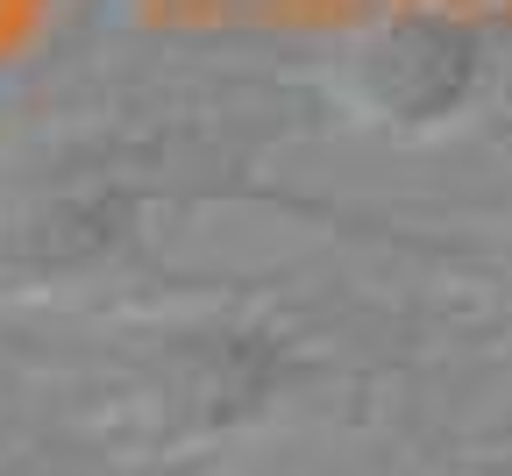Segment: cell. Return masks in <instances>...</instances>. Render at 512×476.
Masks as SVG:
<instances>
[{"mask_svg": "<svg viewBox=\"0 0 512 476\" xmlns=\"http://www.w3.org/2000/svg\"><path fill=\"white\" fill-rule=\"evenodd\" d=\"M328 384V356L264 313L164 320L128 356L121 434L143 455H192L264 427Z\"/></svg>", "mask_w": 512, "mask_h": 476, "instance_id": "cell-1", "label": "cell"}, {"mask_svg": "<svg viewBox=\"0 0 512 476\" xmlns=\"http://www.w3.org/2000/svg\"><path fill=\"white\" fill-rule=\"evenodd\" d=\"M157 207L150 178H121V171H86L64 178L43 199L15 214L8 228V263L22 278H93L114 256H128V242L143 235V214Z\"/></svg>", "mask_w": 512, "mask_h": 476, "instance_id": "cell-3", "label": "cell"}, {"mask_svg": "<svg viewBox=\"0 0 512 476\" xmlns=\"http://www.w3.org/2000/svg\"><path fill=\"white\" fill-rule=\"evenodd\" d=\"M463 476H512V469H463Z\"/></svg>", "mask_w": 512, "mask_h": 476, "instance_id": "cell-5", "label": "cell"}, {"mask_svg": "<svg viewBox=\"0 0 512 476\" xmlns=\"http://www.w3.org/2000/svg\"><path fill=\"white\" fill-rule=\"evenodd\" d=\"M484 86V36L463 15H384L342 50V100L384 128H441Z\"/></svg>", "mask_w": 512, "mask_h": 476, "instance_id": "cell-2", "label": "cell"}, {"mask_svg": "<svg viewBox=\"0 0 512 476\" xmlns=\"http://www.w3.org/2000/svg\"><path fill=\"white\" fill-rule=\"evenodd\" d=\"M392 242H406V249H420V256H441V263L491 306V320L512 327V242H477V249H448V242H427V235H392Z\"/></svg>", "mask_w": 512, "mask_h": 476, "instance_id": "cell-4", "label": "cell"}]
</instances>
